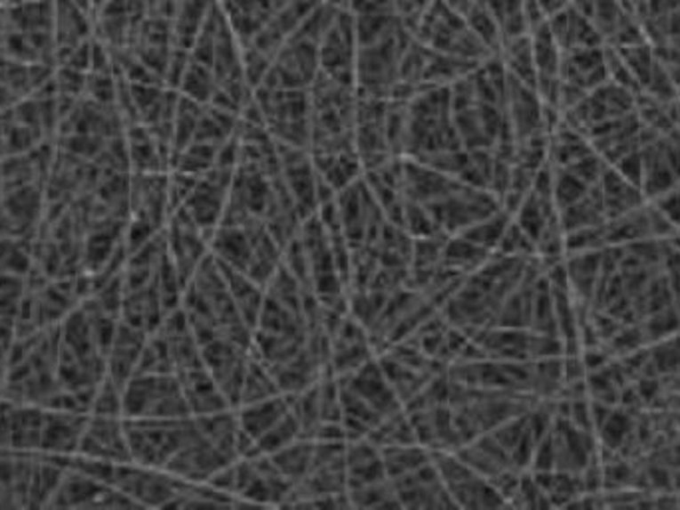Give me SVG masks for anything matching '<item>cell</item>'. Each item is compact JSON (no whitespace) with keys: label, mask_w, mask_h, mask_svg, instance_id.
Here are the masks:
<instances>
[{"label":"cell","mask_w":680,"mask_h":510,"mask_svg":"<svg viewBox=\"0 0 680 510\" xmlns=\"http://www.w3.org/2000/svg\"><path fill=\"white\" fill-rule=\"evenodd\" d=\"M432 461L438 468L453 506H495L503 505L490 481L466 465L453 450H434Z\"/></svg>","instance_id":"obj_1"},{"label":"cell","mask_w":680,"mask_h":510,"mask_svg":"<svg viewBox=\"0 0 680 510\" xmlns=\"http://www.w3.org/2000/svg\"><path fill=\"white\" fill-rule=\"evenodd\" d=\"M394 495H396L398 506L410 508H436V506H453L446 487L440 479L438 468L434 461L416 468L412 473L400 474L396 479H390Z\"/></svg>","instance_id":"obj_2"}]
</instances>
